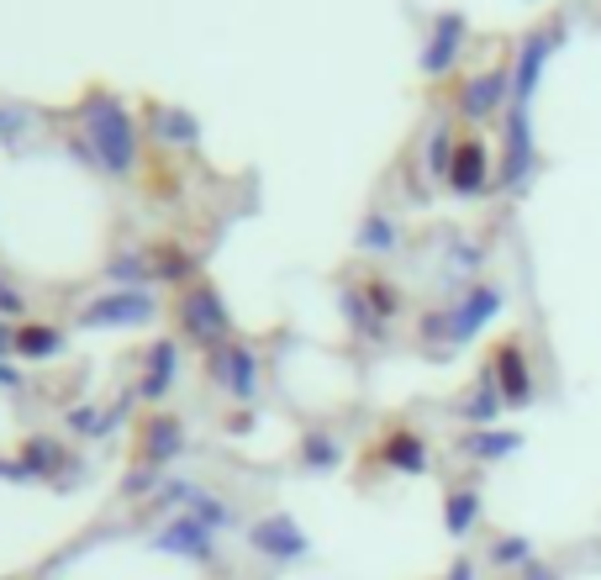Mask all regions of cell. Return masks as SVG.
Segmentation results:
<instances>
[{
  "mask_svg": "<svg viewBox=\"0 0 601 580\" xmlns=\"http://www.w3.org/2000/svg\"><path fill=\"white\" fill-rule=\"evenodd\" d=\"M539 164V143H533V111H507V158H502V185L511 196H522Z\"/></svg>",
  "mask_w": 601,
  "mask_h": 580,
  "instance_id": "9",
  "label": "cell"
},
{
  "mask_svg": "<svg viewBox=\"0 0 601 580\" xmlns=\"http://www.w3.org/2000/svg\"><path fill=\"white\" fill-rule=\"evenodd\" d=\"M248 544L254 554H264L274 565H291V559H306L311 554V538L300 533L296 518H285V512H270V518H259L248 528Z\"/></svg>",
  "mask_w": 601,
  "mask_h": 580,
  "instance_id": "10",
  "label": "cell"
},
{
  "mask_svg": "<svg viewBox=\"0 0 601 580\" xmlns=\"http://www.w3.org/2000/svg\"><path fill=\"white\" fill-rule=\"evenodd\" d=\"M444 528H449L453 544H464V538L481 528V490L475 486H449V496H444Z\"/></svg>",
  "mask_w": 601,
  "mask_h": 580,
  "instance_id": "21",
  "label": "cell"
},
{
  "mask_svg": "<svg viewBox=\"0 0 601 580\" xmlns=\"http://www.w3.org/2000/svg\"><path fill=\"white\" fill-rule=\"evenodd\" d=\"M464 48H470V22L459 16V11H438L433 22H427V43H422V74L427 80H449L459 59H464Z\"/></svg>",
  "mask_w": 601,
  "mask_h": 580,
  "instance_id": "5",
  "label": "cell"
},
{
  "mask_svg": "<svg viewBox=\"0 0 601 580\" xmlns=\"http://www.w3.org/2000/svg\"><path fill=\"white\" fill-rule=\"evenodd\" d=\"M254 428V417H248V412H233V417H227V433H248Z\"/></svg>",
  "mask_w": 601,
  "mask_h": 580,
  "instance_id": "33",
  "label": "cell"
},
{
  "mask_svg": "<svg viewBox=\"0 0 601 580\" xmlns=\"http://www.w3.org/2000/svg\"><path fill=\"white\" fill-rule=\"evenodd\" d=\"M296 464L306 470V475H328V470H338L343 464V438L328 428H306L296 443Z\"/></svg>",
  "mask_w": 601,
  "mask_h": 580,
  "instance_id": "19",
  "label": "cell"
},
{
  "mask_svg": "<svg viewBox=\"0 0 601 580\" xmlns=\"http://www.w3.org/2000/svg\"><path fill=\"white\" fill-rule=\"evenodd\" d=\"M502 100H511V54L502 63H491V69H475L470 80H459V91H453V117L485 122V117L502 111Z\"/></svg>",
  "mask_w": 601,
  "mask_h": 580,
  "instance_id": "4",
  "label": "cell"
},
{
  "mask_svg": "<svg viewBox=\"0 0 601 580\" xmlns=\"http://www.w3.org/2000/svg\"><path fill=\"white\" fill-rule=\"evenodd\" d=\"M180 454H185V423L180 417H169V412H153L149 423L138 428V464L169 470Z\"/></svg>",
  "mask_w": 601,
  "mask_h": 580,
  "instance_id": "15",
  "label": "cell"
},
{
  "mask_svg": "<svg viewBox=\"0 0 601 580\" xmlns=\"http://www.w3.org/2000/svg\"><path fill=\"white\" fill-rule=\"evenodd\" d=\"M207 380L222 391V396L238 401V406H254V401H259V348H248L238 338L222 343V348H211Z\"/></svg>",
  "mask_w": 601,
  "mask_h": 580,
  "instance_id": "3",
  "label": "cell"
},
{
  "mask_svg": "<svg viewBox=\"0 0 601 580\" xmlns=\"http://www.w3.org/2000/svg\"><path fill=\"white\" fill-rule=\"evenodd\" d=\"M80 122H85V138H91L95 164H101L111 180H132L138 153H143V132H138L132 106L111 91H91L85 95V106H80Z\"/></svg>",
  "mask_w": 601,
  "mask_h": 580,
  "instance_id": "1",
  "label": "cell"
},
{
  "mask_svg": "<svg viewBox=\"0 0 601 580\" xmlns=\"http://www.w3.org/2000/svg\"><path fill=\"white\" fill-rule=\"evenodd\" d=\"M522 449V433L511 428H470L459 438V454L475 459V464H496V459H511Z\"/></svg>",
  "mask_w": 601,
  "mask_h": 580,
  "instance_id": "20",
  "label": "cell"
},
{
  "mask_svg": "<svg viewBox=\"0 0 601 580\" xmlns=\"http://www.w3.org/2000/svg\"><path fill=\"white\" fill-rule=\"evenodd\" d=\"M453 196H470V201H481L491 196L496 185H491V149H485L481 132H464L459 143H453V164H449V180H444Z\"/></svg>",
  "mask_w": 601,
  "mask_h": 580,
  "instance_id": "8",
  "label": "cell"
},
{
  "mask_svg": "<svg viewBox=\"0 0 601 580\" xmlns=\"http://www.w3.org/2000/svg\"><path fill=\"white\" fill-rule=\"evenodd\" d=\"M153 549H158V554H180V559H196V565H211V559H216V533L201 528L190 512H175V518L153 533Z\"/></svg>",
  "mask_w": 601,
  "mask_h": 580,
  "instance_id": "13",
  "label": "cell"
},
{
  "mask_svg": "<svg viewBox=\"0 0 601 580\" xmlns=\"http://www.w3.org/2000/svg\"><path fill=\"white\" fill-rule=\"evenodd\" d=\"M11 343H16V354H27V359H54V354H63V333L59 328H43V322L22 328Z\"/></svg>",
  "mask_w": 601,
  "mask_h": 580,
  "instance_id": "24",
  "label": "cell"
},
{
  "mask_svg": "<svg viewBox=\"0 0 601 580\" xmlns=\"http://www.w3.org/2000/svg\"><path fill=\"white\" fill-rule=\"evenodd\" d=\"M417 333H422V343H438V348H453L449 343V311H427L417 322Z\"/></svg>",
  "mask_w": 601,
  "mask_h": 580,
  "instance_id": "30",
  "label": "cell"
},
{
  "mask_svg": "<svg viewBox=\"0 0 601 580\" xmlns=\"http://www.w3.org/2000/svg\"><path fill=\"white\" fill-rule=\"evenodd\" d=\"M401 244V227H396L391 216H364V227L360 233H354V248H360V253H391V248Z\"/></svg>",
  "mask_w": 601,
  "mask_h": 580,
  "instance_id": "23",
  "label": "cell"
},
{
  "mask_svg": "<svg viewBox=\"0 0 601 580\" xmlns=\"http://www.w3.org/2000/svg\"><path fill=\"white\" fill-rule=\"evenodd\" d=\"M175 328L196 348H207V354L222 348V343H233V317H227V301H222V291L211 280H196V285H185L175 296Z\"/></svg>",
  "mask_w": 601,
  "mask_h": 580,
  "instance_id": "2",
  "label": "cell"
},
{
  "mask_svg": "<svg viewBox=\"0 0 601 580\" xmlns=\"http://www.w3.org/2000/svg\"><path fill=\"white\" fill-rule=\"evenodd\" d=\"M444 580H481V570H475V559H470V554H459V559L449 565V576H444Z\"/></svg>",
  "mask_w": 601,
  "mask_h": 580,
  "instance_id": "31",
  "label": "cell"
},
{
  "mask_svg": "<svg viewBox=\"0 0 601 580\" xmlns=\"http://www.w3.org/2000/svg\"><path fill=\"white\" fill-rule=\"evenodd\" d=\"M453 412H459L470 428H496V417L507 412V401H502V391H496V375H491V365L475 375V386H470L464 396L453 401Z\"/></svg>",
  "mask_w": 601,
  "mask_h": 580,
  "instance_id": "16",
  "label": "cell"
},
{
  "mask_svg": "<svg viewBox=\"0 0 601 580\" xmlns=\"http://www.w3.org/2000/svg\"><path fill=\"white\" fill-rule=\"evenodd\" d=\"M375 459H380L386 470H396V475H427V464H433L427 438H422L417 428H406V423L380 428V438H375Z\"/></svg>",
  "mask_w": 601,
  "mask_h": 580,
  "instance_id": "12",
  "label": "cell"
},
{
  "mask_svg": "<svg viewBox=\"0 0 601 580\" xmlns=\"http://www.w3.org/2000/svg\"><path fill=\"white\" fill-rule=\"evenodd\" d=\"M27 464H32V475H48V470H59V464H63V449L54 443V438H32V443H27Z\"/></svg>",
  "mask_w": 601,
  "mask_h": 580,
  "instance_id": "29",
  "label": "cell"
},
{
  "mask_svg": "<svg viewBox=\"0 0 601 580\" xmlns=\"http://www.w3.org/2000/svg\"><path fill=\"white\" fill-rule=\"evenodd\" d=\"M522 580H565V576H559L554 565H543V559H533V565L522 570Z\"/></svg>",
  "mask_w": 601,
  "mask_h": 580,
  "instance_id": "32",
  "label": "cell"
},
{
  "mask_svg": "<svg viewBox=\"0 0 601 580\" xmlns=\"http://www.w3.org/2000/svg\"><path fill=\"white\" fill-rule=\"evenodd\" d=\"M338 306H343V317H349L354 338H364V343H380V338H386V322H380V317L369 311V301H364V280L360 275L338 280Z\"/></svg>",
  "mask_w": 601,
  "mask_h": 580,
  "instance_id": "18",
  "label": "cell"
},
{
  "mask_svg": "<svg viewBox=\"0 0 601 580\" xmlns=\"http://www.w3.org/2000/svg\"><path fill=\"white\" fill-rule=\"evenodd\" d=\"M364 301H369V311L391 328V317L401 311V291H396L386 275H364Z\"/></svg>",
  "mask_w": 601,
  "mask_h": 580,
  "instance_id": "25",
  "label": "cell"
},
{
  "mask_svg": "<svg viewBox=\"0 0 601 580\" xmlns=\"http://www.w3.org/2000/svg\"><path fill=\"white\" fill-rule=\"evenodd\" d=\"M164 481H169L164 470H149V464H138V470H127V481H121V496H127V501L158 496V486H164Z\"/></svg>",
  "mask_w": 601,
  "mask_h": 580,
  "instance_id": "27",
  "label": "cell"
},
{
  "mask_svg": "<svg viewBox=\"0 0 601 580\" xmlns=\"http://www.w3.org/2000/svg\"><path fill=\"white\" fill-rule=\"evenodd\" d=\"M453 143H459V138H453L449 127H438V132H433V138H427V169H433V175H438V180H449V164H453Z\"/></svg>",
  "mask_w": 601,
  "mask_h": 580,
  "instance_id": "28",
  "label": "cell"
},
{
  "mask_svg": "<svg viewBox=\"0 0 601 580\" xmlns=\"http://www.w3.org/2000/svg\"><path fill=\"white\" fill-rule=\"evenodd\" d=\"M149 270H153L158 285H180V291H185V285H196V280H201V259H196L185 244L164 238V244L149 248Z\"/></svg>",
  "mask_w": 601,
  "mask_h": 580,
  "instance_id": "17",
  "label": "cell"
},
{
  "mask_svg": "<svg viewBox=\"0 0 601 580\" xmlns=\"http://www.w3.org/2000/svg\"><path fill=\"white\" fill-rule=\"evenodd\" d=\"M190 518L201 522V528H211V533H222V528H233V522H238V512H233L227 501H216V496L201 490V496L190 501Z\"/></svg>",
  "mask_w": 601,
  "mask_h": 580,
  "instance_id": "26",
  "label": "cell"
},
{
  "mask_svg": "<svg viewBox=\"0 0 601 580\" xmlns=\"http://www.w3.org/2000/svg\"><path fill=\"white\" fill-rule=\"evenodd\" d=\"M175 380H180V343L175 338H158L149 354H143V369H138V386H132V396L138 401H158L175 391Z\"/></svg>",
  "mask_w": 601,
  "mask_h": 580,
  "instance_id": "14",
  "label": "cell"
},
{
  "mask_svg": "<svg viewBox=\"0 0 601 580\" xmlns=\"http://www.w3.org/2000/svg\"><path fill=\"white\" fill-rule=\"evenodd\" d=\"M158 317V301L149 291H111L80 311V328H138V322H153Z\"/></svg>",
  "mask_w": 601,
  "mask_h": 580,
  "instance_id": "11",
  "label": "cell"
},
{
  "mask_svg": "<svg viewBox=\"0 0 601 580\" xmlns=\"http://www.w3.org/2000/svg\"><path fill=\"white\" fill-rule=\"evenodd\" d=\"M507 306V296H502V285H491V280H475L464 296H459V306H449V343L453 348H464V343H475L481 338V328Z\"/></svg>",
  "mask_w": 601,
  "mask_h": 580,
  "instance_id": "7",
  "label": "cell"
},
{
  "mask_svg": "<svg viewBox=\"0 0 601 580\" xmlns=\"http://www.w3.org/2000/svg\"><path fill=\"white\" fill-rule=\"evenodd\" d=\"M491 375H496V391H502L507 406H533L539 386H533V365H528L522 333L496 338V348H491Z\"/></svg>",
  "mask_w": 601,
  "mask_h": 580,
  "instance_id": "6",
  "label": "cell"
},
{
  "mask_svg": "<svg viewBox=\"0 0 601 580\" xmlns=\"http://www.w3.org/2000/svg\"><path fill=\"white\" fill-rule=\"evenodd\" d=\"M485 559H491L496 570H517V576H522V570L539 559V554H533V538H522V533H502V538L491 544V554H485Z\"/></svg>",
  "mask_w": 601,
  "mask_h": 580,
  "instance_id": "22",
  "label": "cell"
}]
</instances>
